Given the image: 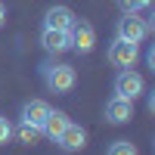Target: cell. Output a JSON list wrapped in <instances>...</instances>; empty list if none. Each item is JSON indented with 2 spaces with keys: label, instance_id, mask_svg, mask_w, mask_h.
I'll return each mask as SVG.
<instances>
[{
  "label": "cell",
  "instance_id": "obj_1",
  "mask_svg": "<svg viewBox=\"0 0 155 155\" xmlns=\"http://www.w3.org/2000/svg\"><path fill=\"white\" fill-rule=\"evenodd\" d=\"M41 71H44V84L53 93H71L74 84H78V71L68 62H47Z\"/></svg>",
  "mask_w": 155,
  "mask_h": 155
},
{
  "label": "cell",
  "instance_id": "obj_2",
  "mask_svg": "<svg viewBox=\"0 0 155 155\" xmlns=\"http://www.w3.org/2000/svg\"><path fill=\"white\" fill-rule=\"evenodd\" d=\"M152 31V25L140 16V12H124V19H118V37L121 41H130V44H140L146 41Z\"/></svg>",
  "mask_w": 155,
  "mask_h": 155
},
{
  "label": "cell",
  "instance_id": "obj_3",
  "mask_svg": "<svg viewBox=\"0 0 155 155\" xmlns=\"http://www.w3.org/2000/svg\"><path fill=\"white\" fill-rule=\"evenodd\" d=\"M140 59V47L130 44V41H121V37H115L112 47H109V62L115 68H134V62Z\"/></svg>",
  "mask_w": 155,
  "mask_h": 155
},
{
  "label": "cell",
  "instance_id": "obj_4",
  "mask_svg": "<svg viewBox=\"0 0 155 155\" xmlns=\"http://www.w3.org/2000/svg\"><path fill=\"white\" fill-rule=\"evenodd\" d=\"M143 78H140L134 68H121L118 78H115V96H124V99H137V96H143Z\"/></svg>",
  "mask_w": 155,
  "mask_h": 155
},
{
  "label": "cell",
  "instance_id": "obj_5",
  "mask_svg": "<svg viewBox=\"0 0 155 155\" xmlns=\"http://www.w3.org/2000/svg\"><path fill=\"white\" fill-rule=\"evenodd\" d=\"M68 34H71V50H78L81 56L93 53V47H96V31H93V25H90V22L78 19V22L71 25Z\"/></svg>",
  "mask_w": 155,
  "mask_h": 155
},
{
  "label": "cell",
  "instance_id": "obj_6",
  "mask_svg": "<svg viewBox=\"0 0 155 155\" xmlns=\"http://www.w3.org/2000/svg\"><path fill=\"white\" fill-rule=\"evenodd\" d=\"M134 118V99H124V96H112L106 102V121L112 124H127Z\"/></svg>",
  "mask_w": 155,
  "mask_h": 155
},
{
  "label": "cell",
  "instance_id": "obj_7",
  "mask_svg": "<svg viewBox=\"0 0 155 155\" xmlns=\"http://www.w3.org/2000/svg\"><path fill=\"white\" fill-rule=\"evenodd\" d=\"M56 143H59L62 152H81V149L87 146V130H84L81 124H71V121H68V127L59 134Z\"/></svg>",
  "mask_w": 155,
  "mask_h": 155
},
{
  "label": "cell",
  "instance_id": "obj_8",
  "mask_svg": "<svg viewBox=\"0 0 155 155\" xmlns=\"http://www.w3.org/2000/svg\"><path fill=\"white\" fill-rule=\"evenodd\" d=\"M78 22V16L68 6H50L44 16V28H56V31H71V25Z\"/></svg>",
  "mask_w": 155,
  "mask_h": 155
},
{
  "label": "cell",
  "instance_id": "obj_9",
  "mask_svg": "<svg viewBox=\"0 0 155 155\" xmlns=\"http://www.w3.org/2000/svg\"><path fill=\"white\" fill-rule=\"evenodd\" d=\"M41 44L47 53H65L71 50V34L68 31H56V28H44L41 31Z\"/></svg>",
  "mask_w": 155,
  "mask_h": 155
},
{
  "label": "cell",
  "instance_id": "obj_10",
  "mask_svg": "<svg viewBox=\"0 0 155 155\" xmlns=\"http://www.w3.org/2000/svg\"><path fill=\"white\" fill-rule=\"evenodd\" d=\"M53 112L50 109V102H44V99H28L22 106V121H28V124H34V127H44V121H47V115Z\"/></svg>",
  "mask_w": 155,
  "mask_h": 155
},
{
  "label": "cell",
  "instance_id": "obj_11",
  "mask_svg": "<svg viewBox=\"0 0 155 155\" xmlns=\"http://www.w3.org/2000/svg\"><path fill=\"white\" fill-rule=\"evenodd\" d=\"M68 121H71V118H68L65 112H50L41 130H44V137H50V140H53V143H56V140H59V134H62V130H65V127H68Z\"/></svg>",
  "mask_w": 155,
  "mask_h": 155
},
{
  "label": "cell",
  "instance_id": "obj_12",
  "mask_svg": "<svg viewBox=\"0 0 155 155\" xmlns=\"http://www.w3.org/2000/svg\"><path fill=\"white\" fill-rule=\"evenodd\" d=\"M12 134L19 137V143H22V146H34L37 140L44 137V130H41V127H34V124H28V121H22V124H19Z\"/></svg>",
  "mask_w": 155,
  "mask_h": 155
},
{
  "label": "cell",
  "instance_id": "obj_13",
  "mask_svg": "<svg viewBox=\"0 0 155 155\" xmlns=\"http://www.w3.org/2000/svg\"><path fill=\"white\" fill-rule=\"evenodd\" d=\"M106 155H140V152H137V146L130 143V140H115Z\"/></svg>",
  "mask_w": 155,
  "mask_h": 155
},
{
  "label": "cell",
  "instance_id": "obj_14",
  "mask_svg": "<svg viewBox=\"0 0 155 155\" xmlns=\"http://www.w3.org/2000/svg\"><path fill=\"white\" fill-rule=\"evenodd\" d=\"M149 3H152V0H118L121 12H140V9H146Z\"/></svg>",
  "mask_w": 155,
  "mask_h": 155
},
{
  "label": "cell",
  "instance_id": "obj_15",
  "mask_svg": "<svg viewBox=\"0 0 155 155\" xmlns=\"http://www.w3.org/2000/svg\"><path fill=\"white\" fill-rule=\"evenodd\" d=\"M9 137H12V124L3 118V115H0V146H3V143H9Z\"/></svg>",
  "mask_w": 155,
  "mask_h": 155
},
{
  "label": "cell",
  "instance_id": "obj_16",
  "mask_svg": "<svg viewBox=\"0 0 155 155\" xmlns=\"http://www.w3.org/2000/svg\"><path fill=\"white\" fill-rule=\"evenodd\" d=\"M6 22V9H3V3H0V25Z\"/></svg>",
  "mask_w": 155,
  "mask_h": 155
}]
</instances>
